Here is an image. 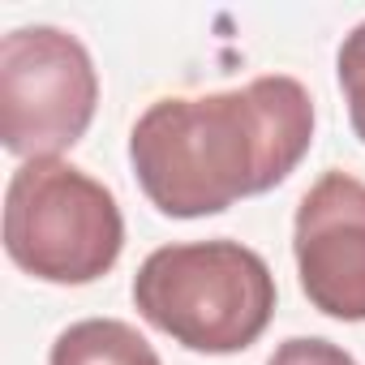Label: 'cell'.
<instances>
[{"mask_svg": "<svg viewBox=\"0 0 365 365\" xmlns=\"http://www.w3.org/2000/svg\"><path fill=\"white\" fill-rule=\"evenodd\" d=\"M309 142V91L267 73L237 91L155 99L129 133V163L155 211L202 220L288 180Z\"/></svg>", "mask_w": 365, "mask_h": 365, "instance_id": "obj_1", "label": "cell"}, {"mask_svg": "<svg viewBox=\"0 0 365 365\" xmlns=\"http://www.w3.org/2000/svg\"><path fill=\"white\" fill-rule=\"evenodd\" d=\"M138 314L180 348L228 356L262 339L275 318V275L241 241H190L155 250L133 275Z\"/></svg>", "mask_w": 365, "mask_h": 365, "instance_id": "obj_2", "label": "cell"}, {"mask_svg": "<svg viewBox=\"0 0 365 365\" xmlns=\"http://www.w3.org/2000/svg\"><path fill=\"white\" fill-rule=\"evenodd\" d=\"M5 250L43 284H95L125 250L108 185L65 159H26L5 190Z\"/></svg>", "mask_w": 365, "mask_h": 365, "instance_id": "obj_3", "label": "cell"}, {"mask_svg": "<svg viewBox=\"0 0 365 365\" xmlns=\"http://www.w3.org/2000/svg\"><path fill=\"white\" fill-rule=\"evenodd\" d=\"M99 73L86 43L61 26H18L0 39V142L22 159H61L95 120Z\"/></svg>", "mask_w": 365, "mask_h": 365, "instance_id": "obj_4", "label": "cell"}, {"mask_svg": "<svg viewBox=\"0 0 365 365\" xmlns=\"http://www.w3.org/2000/svg\"><path fill=\"white\" fill-rule=\"evenodd\" d=\"M301 292L339 322H365V180L322 172L292 220Z\"/></svg>", "mask_w": 365, "mask_h": 365, "instance_id": "obj_5", "label": "cell"}, {"mask_svg": "<svg viewBox=\"0 0 365 365\" xmlns=\"http://www.w3.org/2000/svg\"><path fill=\"white\" fill-rule=\"evenodd\" d=\"M48 365H163L146 335L120 318H82L52 344Z\"/></svg>", "mask_w": 365, "mask_h": 365, "instance_id": "obj_6", "label": "cell"}, {"mask_svg": "<svg viewBox=\"0 0 365 365\" xmlns=\"http://www.w3.org/2000/svg\"><path fill=\"white\" fill-rule=\"evenodd\" d=\"M335 73L344 86V103H348V120L356 129V138L365 142V22H356L335 56Z\"/></svg>", "mask_w": 365, "mask_h": 365, "instance_id": "obj_7", "label": "cell"}, {"mask_svg": "<svg viewBox=\"0 0 365 365\" xmlns=\"http://www.w3.org/2000/svg\"><path fill=\"white\" fill-rule=\"evenodd\" d=\"M267 365H356L339 344L331 339H318V335H297V339H284Z\"/></svg>", "mask_w": 365, "mask_h": 365, "instance_id": "obj_8", "label": "cell"}]
</instances>
